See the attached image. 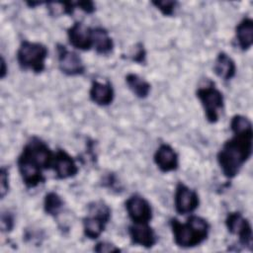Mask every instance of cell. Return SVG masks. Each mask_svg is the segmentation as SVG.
<instances>
[{
    "mask_svg": "<svg viewBox=\"0 0 253 253\" xmlns=\"http://www.w3.org/2000/svg\"><path fill=\"white\" fill-rule=\"evenodd\" d=\"M233 135L227 139L218 150L216 160L223 176L227 179L234 178L243 165L252 155L253 129L232 131Z\"/></svg>",
    "mask_w": 253,
    "mask_h": 253,
    "instance_id": "1",
    "label": "cell"
},
{
    "mask_svg": "<svg viewBox=\"0 0 253 253\" xmlns=\"http://www.w3.org/2000/svg\"><path fill=\"white\" fill-rule=\"evenodd\" d=\"M169 223L175 244L182 248L199 246L207 240L211 229L207 219L195 214L190 215L185 223L174 217L170 219Z\"/></svg>",
    "mask_w": 253,
    "mask_h": 253,
    "instance_id": "2",
    "label": "cell"
},
{
    "mask_svg": "<svg viewBox=\"0 0 253 253\" xmlns=\"http://www.w3.org/2000/svg\"><path fill=\"white\" fill-rule=\"evenodd\" d=\"M48 49L41 43L30 41H23L17 50V61L23 70H31L35 73H42L45 69V60Z\"/></svg>",
    "mask_w": 253,
    "mask_h": 253,
    "instance_id": "3",
    "label": "cell"
},
{
    "mask_svg": "<svg viewBox=\"0 0 253 253\" xmlns=\"http://www.w3.org/2000/svg\"><path fill=\"white\" fill-rule=\"evenodd\" d=\"M88 215L83 218V233L89 239H97L105 230L111 219L112 211L103 201H95L88 205Z\"/></svg>",
    "mask_w": 253,
    "mask_h": 253,
    "instance_id": "4",
    "label": "cell"
},
{
    "mask_svg": "<svg viewBox=\"0 0 253 253\" xmlns=\"http://www.w3.org/2000/svg\"><path fill=\"white\" fill-rule=\"evenodd\" d=\"M18 158L29 162L41 170H48L52 168L54 152L42 139L33 136L25 144Z\"/></svg>",
    "mask_w": 253,
    "mask_h": 253,
    "instance_id": "5",
    "label": "cell"
},
{
    "mask_svg": "<svg viewBox=\"0 0 253 253\" xmlns=\"http://www.w3.org/2000/svg\"><path fill=\"white\" fill-rule=\"evenodd\" d=\"M196 95L204 109L207 121L210 124L217 123L219 114L224 107L222 93L215 87L214 83L210 82L209 85L198 88Z\"/></svg>",
    "mask_w": 253,
    "mask_h": 253,
    "instance_id": "6",
    "label": "cell"
},
{
    "mask_svg": "<svg viewBox=\"0 0 253 253\" xmlns=\"http://www.w3.org/2000/svg\"><path fill=\"white\" fill-rule=\"evenodd\" d=\"M225 226L230 234L238 236L241 245L252 249V226L241 212H229L225 218Z\"/></svg>",
    "mask_w": 253,
    "mask_h": 253,
    "instance_id": "7",
    "label": "cell"
},
{
    "mask_svg": "<svg viewBox=\"0 0 253 253\" xmlns=\"http://www.w3.org/2000/svg\"><path fill=\"white\" fill-rule=\"evenodd\" d=\"M57 61L59 70L67 76H78L85 73L86 66L79 56L73 50H69L65 45L58 43L56 45Z\"/></svg>",
    "mask_w": 253,
    "mask_h": 253,
    "instance_id": "8",
    "label": "cell"
},
{
    "mask_svg": "<svg viewBox=\"0 0 253 253\" xmlns=\"http://www.w3.org/2000/svg\"><path fill=\"white\" fill-rule=\"evenodd\" d=\"M199 204V195L195 190L182 182L177 184L174 194V207L177 213L181 215L191 214L198 209Z\"/></svg>",
    "mask_w": 253,
    "mask_h": 253,
    "instance_id": "9",
    "label": "cell"
},
{
    "mask_svg": "<svg viewBox=\"0 0 253 253\" xmlns=\"http://www.w3.org/2000/svg\"><path fill=\"white\" fill-rule=\"evenodd\" d=\"M125 208L132 223H149L152 218L151 206L140 195H131L125 202Z\"/></svg>",
    "mask_w": 253,
    "mask_h": 253,
    "instance_id": "10",
    "label": "cell"
},
{
    "mask_svg": "<svg viewBox=\"0 0 253 253\" xmlns=\"http://www.w3.org/2000/svg\"><path fill=\"white\" fill-rule=\"evenodd\" d=\"M67 38L69 43L76 49L87 51L93 47L92 28L82 22H75L67 30Z\"/></svg>",
    "mask_w": 253,
    "mask_h": 253,
    "instance_id": "11",
    "label": "cell"
},
{
    "mask_svg": "<svg viewBox=\"0 0 253 253\" xmlns=\"http://www.w3.org/2000/svg\"><path fill=\"white\" fill-rule=\"evenodd\" d=\"M57 179L64 180L77 175L79 168L75 159L64 149H57L54 152L52 168Z\"/></svg>",
    "mask_w": 253,
    "mask_h": 253,
    "instance_id": "12",
    "label": "cell"
},
{
    "mask_svg": "<svg viewBox=\"0 0 253 253\" xmlns=\"http://www.w3.org/2000/svg\"><path fill=\"white\" fill-rule=\"evenodd\" d=\"M128 235L134 245L152 248L158 241L155 230L148 223H132L128 226Z\"/></svg>",
    "mask_w": 253,
    "mask_h": 253,
    "instance_id": "13",
    "label": "cell"
},
{
    "mask_svg": "<svg viewBox=\"0 0 253 253\" xmlns=\"http://www.w3.org/2000/svg\"><path fill=\"white\" fill-rule=\"evenodd\" d=\"M153 160L157 168L163 173L176 171L179 167V155L167 143H162L158 146L153 155Z\"/></svg>",
    "mask_w": 253,
    "mask_h": 253,
    "instance_id": "14",
    "label": "cell"
},
{
    "mask_svg": "<svg viewBox=\"0 0 253 253\" xmlns=\"http://www.w3.org/2000/svg\"><path fill=\"white\" fill-rule=\"evenodd\" d=\"M89 97L91 101L98 106H109L113 103L115 98L114 88L109 81L102 83L98 80H93L89 90Z\"/></svg>",
    "mask_w": 253,
    "mask_h": 253,
    "instance_id": "15",
    "label": "cell"
},
{
    "mask_svg": "<svg viewBox=\"0 0 253 253\" xmlns=\"http://www.w3.org/2000/svg\"><path fill=\"white\" fill-rule=\"evenodd\" d=\"M213 72L222 80L228 81L236 74V64L227 53L221 51L216 55L214 60Z\"/></svg>",
    "mask_w": 253,
    "mask_h": 253,
    "instance_id": "16",
    "label": "cell"
},
{
    "mask_svg": "<svg viewBox=\"0 0 253 253\" xmlns=\"http://www.w3.org/2000/svg\"><path fill=\"white\" fill-rule=\"evenodd\" d=\"M93 48L98 54L108 55L114 49V41L109 32L102 27L92 28Z\"/></svg>",
    "mask_w": 253,
    "mask_h": 253,
    "instance_id": "17",
    "label": "cell"
},
{
    "mask_svg": "<svg viewBox=\"0 0 253 253\" xmlns=\"http://www.w3.org/2000/svg\"><path fill=\"white\" fill-rule=\"evenodd\" d=\"M235 38L238 46L242 50H248L253 44V20L249 17L243 18L235 28Z\"/></svg>",
    "mask_w": 253,
    "mask_h": 253,
    "instance_id": "18",
    "label": "cell"
},
{
    "mask_svg": "<svg viewBox=\"0 0 253 253\" xmlns=\"http://www.w3.org/2000/svg\"><path fill=\"white\" fill-rule=\"evenodd\" d=\"M125 79L128 89L134 94L135 97L139 99H145L148 97L151 86L145 79L135 73L126 74Z\"/></svg>",
    "mask_w": 253,
    "mask_h": 253,
    "instance_id": "19",
    "label": "cell"
},
{
    "mask_svg": "<svg viewBox=\"0 0 253 253\" xmlns=\"http://www.w3.org/2000/svg\"><path fill=\"white\" fill-rule=\"evenodd\" d=\"M64 202L62 198L55 192H49L43 199V211L50 216H57L63 209Z\"/></svg>",
    "mask_w": 253,
    "mask_h": 253,
    "instance_id": "20",
    "label": "cell"
},
{
    "mask_svg": "<svg viewBox=\"0 0 253 253\" xmlns=\"http://www.w3.org/2000/svg\"><path fill=\"white\" fill-rule=\"evenodd\" d=\"M46 7L50 16L59 17L61 15H72L76 9L74 2H48Z\"/></svg>",
    "mask_w": 253,
    "mask_h": 253,
    "instance_id": "21",
    "label": "cell"
},
{
    "mask_svg": "<svg viewBox=\"0 0 253 253\" xmlns=\"http://www.w3.org/2000/svg\"><path fill=\"white\" fill-rule=\"evenodd\" d=\"M151 4L154 5L156 7V9L159 10L161 12V14L164 16H173L178 7V2L172 1V0L152 1Z\"/></svg>",
    "mask_w": 253,
    "mask_h": 253,
    "instance_id": "22",
    "label": "cell"
},
{
    "mask_svg": "<svg viewBox=\"0 0 253 253\" xmlns=\"http://www.w3.org/2000/svg\"><path fill=\"white\" fill-rule=\"evenodd\" d=\"M129 57L132 61L143 64L146 61V50L144 48V45L141 42H138L134 45L132 52L129 54Z\"/></svg>",
    "mask_w": 253,
    "mask_h": 253,
    "instance_id": "23",
    "label": "cell"
},
{
    "mask_svg": "<svg viewBox=\"0 0 253 253\" xmlns=\"http://www.w3.org/2000/svg\"><path fill=\"white\" fill-rule=\"evenodd\" d=\"M1 230L2 232H10L14 228L15 225V217L14 214L10 211H3L1 213Z\"/></svg>",
    "mask_w": 253,
    "mask_h": 253,
    "instance_id": "24",
    "label": "cell"
},
{
    "mask_svg": "<svg viewBox=\"0 0 253 253\" xmlns=\"http://www.w3.org/2000/svg\"><path fill=\"white\" fill-rule=\"evenodd\" d=\"M9 191V169L5 166L0 170V197L4 199Z\"/></svg>",
    "mask_w": 253,
    "mask_h": 253,
    "instance_id": "25",
    "label": "cell"
},
{
    "mask_svg": "<svg viewBox=\"0 0 253 253\" xmlns=\"http://www.w3.org/2000/svg\"><path fill=\"white\" fill-rule=\"evenodd\" d=\"M93 250L95 252H99V253L119 252V251H121V249L119 247H117L115 244H113L111 242H107V241H100V242L96 243Z\"/></svg>",
    "mask_w": 253,
    "mask_h": 253,
    "instance_id": "26",
    "label": "cell"
},
{
    "mask_svg": "<svg viewBox=\"0 0 253 253\" xmlns=\"http://www.w3.org/2000/svg\"><path fill=\"white\" fill-rule=\"evenodd\" d=\"M76 9H80L87 14H92L96 10V6L92 1H78L74 2Z\"/></svg>",
    "mask_w": 253,
    "mask_h": 253,
    "instance_id": "27",
    "label": "cell"
},
{
    "mask_svg": "<svg viewBox=\"0 0 253 253\" xmlns=\"http://www.w3.org/2000/svg\"><path fill=\"white\" fill-rule=\"evenodd\" d=\"M8 68L6 67V61L3 56H1V69H0V77L3 79L7 74Z\"/></svg>",
    "mask_w": 253,
    "mask_h": 253,
    "instance_id": "28",
    "label": "cell"
},
{
    "mask_svg": "<svg viewBox=\"0 0 253 253\" xmlns=\"http://www.w3.org/2000/svg\"><path fill=\"white\" fill-rule=\"evenodd\" d=\"M27 4L30 6V7H35V6H38V5H41L42 3L41 2H27Z\"/></svg>",
    "mask_w": 253,
    "mask_h": 253,
    "instance_id": "29",
    "label": "cell"
}]
</instances>
